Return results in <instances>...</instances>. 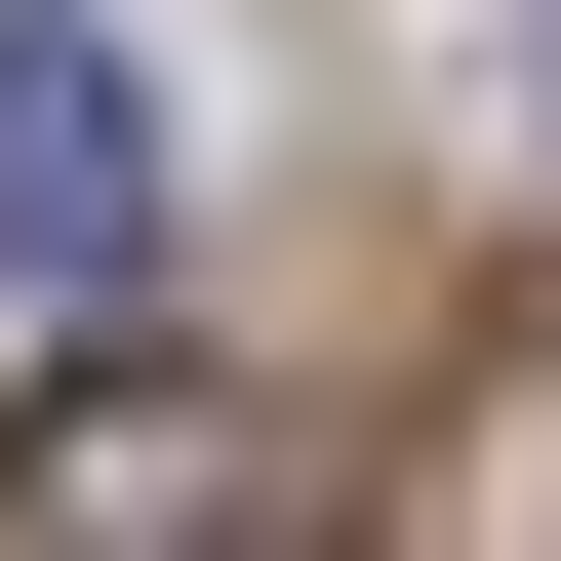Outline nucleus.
<instances>
[{"instance_id":"f257e3e1","label":"nucleus","mask_w":561,"mask_h":561,"mask_svg":"<svg viewBox=\"0 0 561 561\" xmlns=\"http://www.w3.org/2000/svg\"><path fill=\"white\" fill-rule=\"evenodd\" d=\"M121 241H161V81L81 0H0V280H121Z\"/></svg>"}]
</instances>
